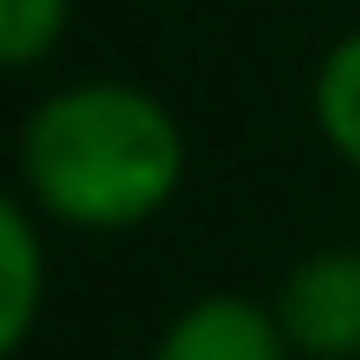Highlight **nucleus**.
Listing matches in <instances>:
<instances>
[{"mask_svg": "<svg viewBox=\"0 0 360 360\" xmlns=\"http://www.w3.org/2000/svg\"><path fill=\"white\" fill-rule=\"evenodd\" d=\"M22 191L59 228L118 236L184 184V125L140 81H67L22 125Z\"/></svg>", "mask_w": 360, "mask_h": 360, "instance_id": "nucleus-1", "label": "nucleus"}, {"mask_svg": "<svg viewBox=\"0 0 360 360\" xmlns=\"http://www.w3.org/2000/svg\"><path fill=\"white\" fill-rule=\"evenodd\" d=\"M287 346L309 360H353L360 353V243L309 250L272 294Z\"/></svg>", "mask_w": 360, "mask_h": 360, "instance_id": "nucleus-2", "label": "nucleus"}, {"mask_svg": "<svg viewBox=\"0 0 360 360\" xmlns=\"http://www.w3.org/2000/svg\"><path fill=\"white\" fill-rule=\"evenodd\" d=\"M287 331L272 316V302L250 294H199L184 316H169V331L155 338L147 360H287Z\"/></svg>", "mask_w": 360, "mask_h": 360, "instance_id": "nucleus-3", "label": "nucleus"}, {"mask_svg": "<svg viewBox=\"0 0 360 360\" xmlns=\"http://www.w3.org/2000/svg\"><path fill=\"white\" fill-rule=\"evenodd\" d=\"M37 309H44V236L30 206L0 191V360L30 338Z\"/></svg>", "mask_w": 360, "mask_h": 360, "instance_id": "nucleus-4", "label": "nucleus"}, {"mask_svg": "<svg viewBox=\"0 0 360 360\" xmlns=\"http://www.w3.org/2000/svg\"><path fill=\"white\" fill-rule=\"evenodd\" d=\"M309 118H316L323 147H331L346 169H360V30H346V37L316 59V81H309Z\"/></svg>", "mask_w": 360, "mask_h": 360, "instance_id": "nucleus-5", "label": "nucleus"}, {"mask_svg": "<svg viewBox=\"0 0 360 360\" xmlns=\"http://www.w3.org/2000/svg\"><path fill=\"white\" fill-rule=\"evenodd\" d=\"M74 30V0H0V74L44 67Z\"/></svg>", "mask_w": 360, "mask_h": 360, "instance_id": "nucleus-6", "label": "nucleus"}]
</instances>
